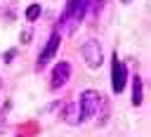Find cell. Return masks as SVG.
Listing matches in <instances>:
<instances>
[{
    "label": "cell",
    "mask_w": 151,
    "mask_h": 137,
    "mask_svg": "<svg viewBox=\"0 0 151 137\" xmlns=\"http://www.w3.org/2000/svg\"><path fill=\"white\" fill-rule=\"evenodd\" d=\"M87 7H90V0H66V7L59 17V26H64L66 33H73L76 26L83 21Z\"/></svg>",
    "instance_id": "1"
},
{
    "label": "cell",
    "mask_w": 151,
    "mask_h": 137,
    "mask_svg": "<svg viewBox=\"0 0 151 137\" xmlns=\"http://www.w3.org/2000/svg\"><path fill=\"white\" fill-rule=\"evenodd\" d=\"M101 94L97 90H83L80 99H78V111H80V120H87L90 116H97L99 104H101Z\"/></svg>",
    "instance_id": "2"
},
{
    "label": "cell",
    "mask_w": 151,
    "mask_h": 137,
    "mask_svg": "<svg viewBox=\"0 0 151 137\" xmlns=\"http://www.w3.org/2000/svg\"><path fill=\"white\" fill-rule=\"evenodd\" d=\"M59 43H61V35H59V31L54 28L52 33H50V38H47V43H45V47H42V52L38 54V59H35V71L40 73L52 59H54V54H57V50H59Z\"/></svg>",
    "instance_id": "3"
},
{
    "label": "cell",
    "mask_w": 151,
    "mask_h": 137,
    "mask_svg": "<svg viewBox=\"0 0 151 137\" xmlns=\"http://www.w3.org/2000/svg\"><path fill=\"white\" fill-rule=\"evenodd\" d=\"M125 85H127V68L118 59V52H113L111 54V90L116 94H120L125 90Z\"/></svg>",
    "instance_id": "4"
},
{
    "label": "cell",
    "mask_w": 151,
    "mask_h": 137,
    "mask_svg": "<svg viewBox=\"0 0 151 137\" xmlns=\"http://www.w3.org/2000/svg\"><path fill=\"white\" fill-rule=\"evenodd\" d=\"M83 59H85V64L90 66V68H99L101 66V61H104V54H101V45H99V40H87L85 45H83Z\"/></svg>",
    "instance_id": "5"
},
{
    "label": "cell",
    "mask_w": 151,
    "mask_h": 137,
    "mask_svg": "<svg viewBox=\"0 0 151 137\" xmlns=\"http://www.w3.org/2000/svg\"><path fill=\"white\" fill-rule=\"evenodd\" d=\"M71 78V64L68 61H57L54 71H52V78H50V90H61Z\"/></svg>",
    "instance_id": "6"
},
{
    "label": "cell",
    "mask_w": 151,
    "mask_h": 137,
    "mask_svg": "<svg viewBox=\"0 0 151 137\" xmlns=\"http://www.w3.org/2000/svg\"><path fill=\"white\" fill-rule=\"evenodd\" d=\"M61 120H66L68 125L83 123V120H80V111H78V102H68V104L61 109Z\"/></svg>",
    "instance_id": "7"
},
{
    "label": "cell",
    "mask_w": 151,
    "mask_h": 137,
    "mask_svg": "<svg viewBox=\"0 0 151 137\" xmlns=\"http://www.w3.org/2000/svg\"><path fill=\"white\" fill-rule=\"evenodd\" d=\"M142 78L134 73V78H132V106H139L142 104Z\"/></svg>",
    "instance_id": "8"
},
{
    "label": "cell",
    "mask_w": 151,
    "mask_h": 137,
    "mask_svg": "<svg viewBox=\"0 0 151 137\" xmlns=\"http://www.w3.org/2000/svg\"><path fill=\"white\" fill-rule=\"evenodd\" d=\"M40 12H42V7H40L38 2H31V5L26 7V19H28V21H35V19L40 17Z\"/></svg>",
    "instance_id": "9"
},
{
    "label": "cell",
    "mask_w": 151,
    "mask_h": 137,
    "mask_svg": "<svg viewBox=\"0 0 151 137\" xmlns=\"http://www.w3.org/2000/svg\"><path fill=\"white\" fill-rule=\"evenodd\" d=\"M14 57H17V50H7V52H5V57H2V59H5V64H9V61H12V59H14Z\"/></svg>",
    "instance_id": "10"
},
{
    "label": "cell",
    "mask_w": 151,
    "mask_h": 137,
    "mask_svg": "<svg viewBox=\"0 0 151 137\" xmlns=\"http://www.w3.org/2000/svg\"><path fill=\"white\" fill-rule=\"evenodd\" d=\"M101 5H104V0H94V2H92V14H99Z\"/></svg>",
    "instance_id": "11"
},
{
    "label": "cell",
    "mask_w": 151,
    "mask_h": 137,
    "mask_svg": "<svg viewBox=\"0 0 151 137\" xmlns=\"http://www.w3.org/2000/svg\"><path fill=\"white\" fill-rule=\"evenodd\" d=\"M19 40H21L24 45H26V43H31V31H24V33L19 35Z\"/></svg>",
    "instance_id": "12"
},
{
    "label": "cell",
    "mask_w": 151,
    "mask_h": 137,
    "mask_svg": "<svg viewBox=\"0 0 151 137\" xmlns=\"http://www.w3.org/2000/svg\"><path fill=\"white\" fill-rule=\"evenodd\" d=\"M120 2H123V5H130V2H132V0H120Z\"/></svg>",
    "instance_id": "13"
}]
</instances>
